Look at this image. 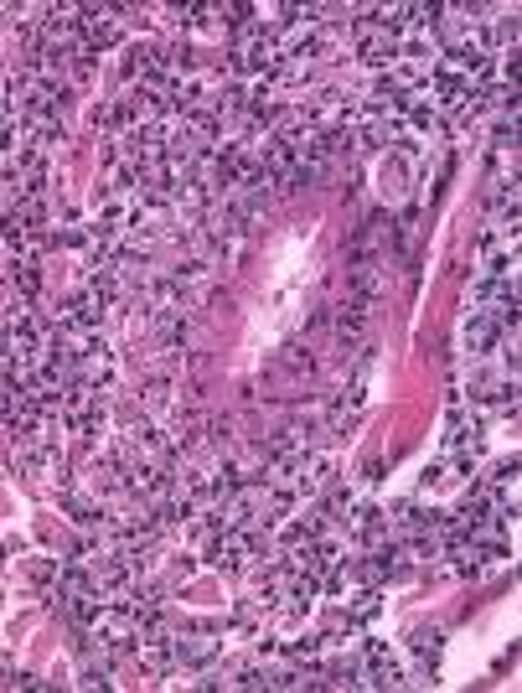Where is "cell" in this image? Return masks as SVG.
<instances>
[{
	"mask_svg": "<svg viewBox=\"0 0 522 693\" xmlns=\"http://www.w3.org/2000/svg\"><path fill=\"white\" fill-rule=\"evenodd\" d=\"M78 352V383L83 388H94V394H104V388L114 383L119 363H114V352L104 347V337H83V342H68Z\"/></svg>",
	"mask_w": 522,
	"mask_h": 693,
	"instance_id": "6da1fadb",
	"label": "cell"
},
{
	"mask_svg": "<svg viewBox=\"0 0 522 693\" xmlns=\"http://www.w3.org/2000/svg\"><path fill=\"white\" fill-rule=\"evenodd\" d=\"M383 290H388V259H352V295L373 306Z\"/></svg>",
	"mask_w": 522,
	"mask_h": 693,
	"instance_id": "7a4b0ae2",
	"label": "cell"
},
{
	"mask_svg": "<svg viewBox=\"0 0 522 693\" xmlns=\"http://www.w3.org/2000/svg\"><path fill=\"white\" fill-rule=\"evenodd\" d=\"M367 321H373V306L367 300H342V306L331 311V326H336V342H357L362 331H367Z\"/></svg>",
	"mask_w": 522,
	"mask_h": 693,
	"instance_id": "3957f363",
	"label": "cell"
},
{
	"mask_svg": "<svg viewBox=\"0 0 522 693\" xmlns=\"http://www.w3.org/2000/svg\"><path fill=\"white\" fill-rule=\"evenodd\" d=\"M357 57H362V63H373V68H388V63H398V37H388L383 26H362Z\"/></svg>",
	"mask_w": 522,
	"mask_h": 693,
	"instance_id": "277c9868",
	"label": "cell"
},
{
	"mask_svg": "<svg viewBox=\"0 0 522 693\" xmlns=\"http://www.w3.org/2000/svg\"><path fill=\"white\" fill-rule=\"evenodd\" d=\"M218 652H223V642L207 637V631L202 637H176V668H207Z\"/></svg>",
	"mask_w": 522,
	"mask_h": 693,
	"instance_id": "5b68a950",
	"label": "cell"
},
{
	"mask_svg": "<svg viewBox=\"0 0 522 693\" xmlns=\"http://www.w3.org/2000/svg\"><path fill=\"white\" fill-rule=\"evenodd\" d=\"M414 662H419V683H435L440 673V631H414Z\"/></svg>",
	"mask_w": 522,
	"mask_h": 693,
	"instance_id": "8992f818",
	"label": "cell"
},
{
	"mask_svg": "<svg viewBox=\"0 0 522 693\" xmlns=\"http://www.w3.org/2000/svg\"><path fill=\"white\" fill-rule=\"evenodd\" d=\"M502 342V331H497V321H491L486 311H466V347L481 357V352H491Z\"/></svg>",
	"mask_w": 522,
	"mask_h": 693,
	"instance_id": "52a82bcc",
	"label": "cell"
},
{
	"mask_svg": "<svg viewBox=\"0 0 522 693\" xmlns=\"http://www.w3.org/2000/svg\"><path fill=\"white\" fill-rule=\"evenodd\" d=\"M476 425H481V414H476V409L466 414V409L455 404V409L445 414V440H450V445H466V440H476Z\"/></svg>",
	"mask_w": 522,
	"mask_h": 693,
	"instance_id": "ba28073f",
	"label": "cell"
},
{
	"mask_svg": "<svg viewBox=\"0 0 522 693\" xmlns=\"http://www.w3.org/2000/svg\"><path fill=\"white\" fill-rule=\"evenodd\" d=\"M63 507H68V518H73L78 528H88V523H99V518H104L99 502H94V497H83V492H63Z\"/></svg>",
	"mask_w": 522,
	"mask_h": 693,
	"instance_id": "9c48e42d",
	"label": "cell"
},
{
	"mask_svg": "<svg viewBox=\"0 0 522 693\" xmlns=\"http://www.w3.org/2000/svg\"><path fill=\"white\" fill-rule=\"evenodd\" d=\"M171 404H176V383L171 378H150V388H145V414H161Z\"/></svg>",
	"mask_w": 522,
	"mask_h": 693,
	"instance_id": "30bf717a",
	"label": "cell"
}]
</instances>
